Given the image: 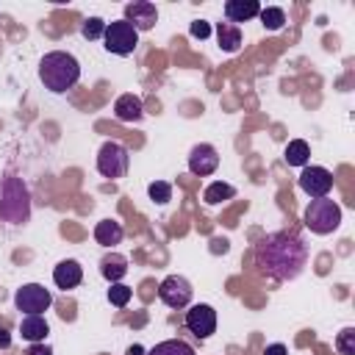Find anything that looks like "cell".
Masks as SVG:
<instances>
[{
  "mask_svg": "<svg viewBox=\"0 0 355 355\" xmlns=\"http://www.w3.org/2000/svg\"><path fill=\"white\" fill-rule=\"evenodd\" d=\"M125 19L136 28V31H150L158 22V8L147 0H136L125 6Z\"/></svg>",
  "mask_w": 355,
  "mask_h": 355,
  "instance_id": "7c38bea8",
  "label": "cell"
},
{
  "mask_svg": "<svg viewBox=\"0 0 355 355\" xmlns=\"http://www.w3.org/2000/svg\"><path fill=\"white\" fill-rule=\"evenodd\" d=\"M258 14H261V6H258L255 0H227V3H225V17H227L230 25L247 22V19L258 17Z\"/></svg>",
  "mask_w": 355,
  "mask_h": 355,
  "instance_id": "9a60e30c",
  "label": "cell"
},
{
  "mask_svg": "<svg viewBox=\"0 0 355 355\" xmlns=\"http://www.w3.org/2000/svg\"><path fill=\"white\" fill-rule=\"evenodd\" d=\"M258 17H261V22H263L266 31H280V28L286 25V11L277 8V6H266V8H261Z\"/></svg>",
  "mask_w": 355,
  "mask_h": 355,
  "instance_id": "603a6c76",
  "label": "cell"
},
{
  "mask_svg": "<svg viewBox=\"0 0 355 355\" xmlns=\"http://www.w3.org/2000/svg\"><path fill=\"white\" fill-rule=\"evenodd\" d=\"M19 333H22L25 341H31V344H42V341L47 338V333H50V324H47L44 316L31 313V316H25V319L19 322Z\"/></svg>",
  "mask_w": 355,
  "mask_h": 355,
  "instance_id": "2e32d148",
  "label": "cell"
},
{
  "mask_svg": "<svg viewBox=\"0 0 355 355\" xmlns=\"http://www.w3.org/2000/svg\"><path fill=\"white\" fill-rule=\"evenodd\" d=\"M147 355H197V352L186 341H180V338H166V341L155 344Z\"/></svg>",
  "mask_w": 355,
  "mask_h": 355,
  "instance_id": "7402d4cb",
  "label": "cell"
},
{
  "mask_svg": "<svg viewBox=\"0 0 355 355\" xmlns=\"http://www.w3.org/2000/svg\"><path fill=\"white\" fill-rule=\"evenodd\" d=\"M50 302H53V294L42 286V283H25L22 288H17V294H14V305H17V311H22L25 316H31V313H44L47 308H50Z\"/></svg>",
  "mask_w": 355,
  "mask_h": 355,
  "instance_id": "52a82bcc",
  "label": "cell"
},
{
  "mask_svg": "<svg viewBox=\"0 0 355 355\" xmlns=\"http://www.w3.org/2000/svg\"><path fill=\"white\" fill-rule=\"evenodd\" d=\"M0 219L11 222V225H22L31 216V200H28V189L19 178L6 175L3 178V189H0Z\"/></svg>",
  "mask_w": 355,
  "mask_h": 355,
  "instance_id": "3957f363",
  "label": "cell"
},
{
  "mask_svg": "<svg viewBox=\"0 0 355 355\" xmlns=\"http://www.w3.org/2000/svg\"><path fill=\"white\" fill-rule=\"evenodd\" d=\"M263 355H288V349H286L283 344H269V347L263 349Z\"/></svg>",
  "mask_w": 355,
  "mask_h": 355,
  "instance_id": "f546056e",
  "label": "cell"
},
{
  "mask_svg": "<svg viewBox=\"0 0 355 355\" xmlns=\"http://www.w3.org/2000/svg\"><path fill=\"white\" fill-rule=\"evenodd\" d=\"M147 194H150V200H153V202L166 205V202L172 200V186H169L166 180H153V183L147 186Z\"/></svg>",
  "mask_w": 355,
  "mask_h": 355,
  "instance_id": "cb8c5ba5",
  "label": "cell"
},
{
  "mask_svg": "<svg viewBox=\"0 0 355 355\" xmlns=\"http://www.w3.org/2000/svg\"><path fill=\"white\" fill-rule=\"evenodd\" d=\"M122 225L116 222V219H103V222H97V227H94V239H97V244H103V247H114V244H119L122 241Z\"/></svg>",
  "mask_w": 355,
  "mask_h": 355,
  "instance_id": "ac0fdd59",
  "label": "cell"
},
{
  "mask_svg": "<svg viewBox=\"0 0 355 355\" xmlns=\"http://www.w3.org/2000/svg\"><path fill=\"white\" fill-rule=\"evenodd\" d=\"M308 263V244L294 230H277L255 244V266L272 280H294Z\"/></svg>",
  "mask_w": 355,
  "mask_h": 355,
  "instance_id": "6da1fadb",
  "label": "cell"
},
{
  "mask_svg": "<svg viewBox=\"0 0 355 355\" xmlns=\"http://www.w3.org/2000/svg\"><path fill=\"white\" fill-rule=\"evenodd\" d=\"M308 155H311V147H308V141H302V139L288 141V144H286V153H283V158H286L288 166H305V164H308Z\"/></svg>",
  "mask_w": 355,
  "mask_h": 355,
  "instance_id": "ffe728a7",
  "label": "cell"
},
{
  "mask_svg": "<svg viewBox=\"0 0 355 355\" xmlns=\"http://www.w3.org/2000/svg\"><path fill=\"white\" fill-rule=\"evenodd\" d=\"M341 225V205L333 197H316L305 208V227L316 236H327Z\"/></svg>",
  "mask_w": 355,
  "mask_h": 355,
  "instance_id": "277c9868",
  "label": "cell"
},
{
  "mask_svg": "<svg viewBox=\"0 0 355 355\" xmlns=\"http://www.w3.org/2000/svg\"><path fill=\"white\" fill-rule=\"evenodd\" d=\"M80 280H83V269H80V263L72 261V258L61 261V263L53 269V283H55L58 288H64V291L80 286Z\"/></svg>",
  "mask_w": 355,
  "mask_h": 355,
  "instance_id": "4fadbf2b",
  "label": "cell"
},
{
  "mask_svg": "<svg viewBox=\"0 0 355 355\" xmlns=\"http://www.w3.org/2000/svg\"><path fill=\"white\" fill-rule=\"evenodd\" d=\"M216 39H219V50H225V53H236L241 47V31H239V25L219 22L216 25Z\"/></svg>",
  "mask_w": 355,
  "mask_h": 355,
  "instance_id": "d6986e66",
  "label": "cell"
},
{
  "mask_svg": "<svg viewBox=\"0 0 355 355\" xmlns=\"http://www.w3.org/2000/svg\"><path fill=\"white\" fill-rule=\"evenodd\" d=\"M191 294H194V288H191V283H189L183 275H169V277H164L161 286H158V297H161L169 308H186V305L191 302Z\"/></svg>",
  "mask_w": 355,
  "mask_h": 355,
  "instance_id": "ba28073f",
  "label": "cell"
},
{
  "mask_svg": "<svg viewBox=\"0 0 355 355\" xmlns=\"http://www.w3.org/2000/svg\"><path fill=\"white\" fill-rule=\"evenodd\" d=\"M233 197H236V189H233L230 183H222V180H214V183L205 186V191H202V200H205L208 205H219V202L233 200Z\"/></svg>",
  "mask_w": 355,
  "mask_h": 355,
  "instance_id": "44dd1931",
  "label": "cell"
},
{
  "mask_svg": "<svg viewBox=\"0 0 355 355\" xmlns=\"http://www.w3.org/2000/svg\"><path fill=\"white\" fill-rule=\"evenodd\" d=\"M336 347H338L341 355H355V330L352 327L341 330L338 338H336Z\"/></svg>",
  "mask_w": 355,
  "mask_h": 355,
  "instance_id": "4316f807",
  "label": "cell"
},
{
  "mask_svg": "<svg viewBox=\"0 0 355 355\" xmlns=\"http://www.w3.org/2000/svg\"><path fill=\"white\" fill-rule=\"evenodd\" d=\"M6 347H11V336H8V330L0 327V349H6Z\"/></svg>",
  "mask_w": 355,
  "mask_h": 355,
  "instance_id": "4dcf8cb0",
  "label": "cell"
},
{
  "mask_svg": "<svg viewBox=\"0 0 355 355\" xmlns=\"http://www.w3.org/2000/svg\"><path fill=\"white\" fill-rule=\"evenodd\" d=\"M186 327L189 333H194L197 338H208L216 330V311L205 302H197L186 311Z\"/></svg>",
  "mask_w": 355,
  "mask_h": 355,
  "instance_id": "30bf717a",
  "label": "cell"
},
{
  "mask_svg": "<svg viewBox=\"0 0 355 355\" xmlns=\"http://www.w3.org/2000/svg\"><path fill=\"white\" fill-rule=\"evenodd\" d=\"M39 78L44 89H50L53 94H64L80 80V64L72 53L53 50V53H44V58L39 61Z\"/></svg>",
  "mask_w": 355,
  "mask_h": 355,
  "instance_id": "7a4b0ae2",
  "label": "cell"
},
{
  "mask_svg": "<svg viewBox=\"0 0 355 355\" xmlns=\"http://www.w3.org/2000/svg\"><path fill=\"white\" fill-rule=\"evenodd\" d=\"M105 50L114 53V55H130L139 44V31L128 22V19H114V22H105Z\"/></svg>",
  "mask_w": 355,
  "mask_h": 355,
  "instance_id": "8992f818",
  "label": "cell"
},
{
  "mask_svg": "<svg viewBox=\"0 0 355 355\" xmlns=\"http://www.w3.org/2000/svg\"><path fill=\"white\" fill-rule=\"evenodd\" d=\"M80 33H83V39L94 42V39H100V36L105 33V22H103L100 17H89V19L80 25Z\"/></svg>",
  "mask_w": 355,
  "mask_h": 355,
  "instance_id": "484cf974",
  "label": "cell"
},
{
  "mask_svg": "<svg viewBox=\"0 0 355 355\" xmlns=\"http://www.w3.org/2000/svg\"><path fill=\"white\" fill-rule=\"evenodd\" d=\"M216 166H219V153H216L214 144H205L202 141V144H194L191 147V153H189V169H191V175L205 178V175H214Z\"/></svg>",
  "mask_w": 355,
  "mask_h": 355,
  "instance_id": "8fae6325",
  "label": "cell"
},
{
  "mask_svg": "<svg viewBox=\"0 0 355 355\" xmlns=\"http://www.w3.org/2000/svg\"><path fill=\"white\" fill-rule=\"evenodd\" d=\"M130 294H133L130 286H125V283H111V288H108V302L116 305V308H125V305L130 302Z\"/></svg>",
  "mask_w": 355,
  "mask_h": 355,
  "instance_id": "d4e9b609",
  "label": "cell"
},
{
  "mask_svg": "<svg viewBox=\"0 0 355 355\" xmlns=\"http://www.w3.org/2000/svg\"><path fill=\"white\" fill-rule=\"evenodd\" d=\"M128 166H130V153L125 144L119 141H105L97 153V172L108 180H119L128 175Z\"/></svg>",
  "mask_w": 355,
  "mask_h": 355,
  "instance_id": "5b68a950",
  "label": "cell"
},
{
  "mask_svg": "<svg viewBox=\"0 0 355 355\" xmlns=\"http://www.w3.org/2000/svg\"><path fill=\"white\" fill-rule=\"evenodd\" d=\"M28 355H53V349L47 344H31L28 347Z\"/></svg>",
  "mask_w": 355,
  "mask_h": 355,
  "instance_id": "f1b7e54d",
  "label": "cell"
},
{
  "mask_svg": "<svg viewBox=\"0 0 355 355\" xmlns=\"http://www.w3.org/2000/svg\"><path fill=\"white\" fill-rule=\"evenodd\" d=\"M300 189L308 194V197H327L330 189H333V175L330 169L324 166H305L302 175H300Z\"/></svg>",
  "mask_w": 355,
  "mask_h": 355,
  "instance_id": "9c48e42d",
  "label": "cell"
},
{
  "mask_svg": "<svg viewBox=\"0 0 355 355\" xmlns=\"http://www.w3.org/2000/svg\"><path fill=\"white\" fill-rule=\"evenodd\" d=\"M100 272H103V277H105L108 283H119V280L128 275V258L119 255V252H111V255L103 258Z\"/></svg>",
  "mask_w": 355,
  "mask_h": 355,
  "instance_id": "e0dca14e",
  "label": "cell"
},
{
  "mask_svg": "<svg viewBox=\"0 0 355 355\" xmlns=\"http://www.w3.org/2000/svg\"><path fill=\"white\" fill-rule=\"evenodd\" d=\"M114 116L119 122H139L144 116V105L136 94H119L114 103Z\"/></svg>",
  "mask_w": 355,
  "mask_h": 355,
  "instance_id": "5bb4252c",
  "label": "cell"
},
{
  "mask_svg": "<svg viewBox=\"0 0 355 355\" xmlns=\"http://www.w3.org/2000/svg\"><path fill=\"white\" fill-rule=\"evenodd\" d=\"M128 355H144V349H141V347H139V344H133V347H130V349H128Z\"/></svg>",
  "mask_w": 355,
  "mask_h": 355,
  "instance_id": "1f68e13d",
  "label": "cell"
},
{
  "mask_svg": "<svg viewBox=\"0 0 355 355\" xmlns=\"http://www.w3.org/2000/svg\"><path fill=\"white\" fill-rule=\"evenodd\" d=\"M208 33H211V25H208V22H202V19L191 22V36H197V39H205Z\"/></svg>",
  "mask_w": 355,
  "mask_h": 355,
  "instance_id": "83f0119b",
  "label": "cell"
}]
</instances>
